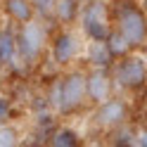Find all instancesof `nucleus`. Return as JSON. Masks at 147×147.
<instances>
[{"mask_svg": "<svg viewBox=\"0 0 147 147\" xmlns=\"http://www.w3.org/2000/svg\"><path fill=\"white\" fill-rule=\"evenodd\" d=\"M45 100H48L50 109L59 116L76 114L88 100L86 97V71H81V69L64 71L45 90Z\"/></svg>", "mask_w": 147, "mask_h": 147, "instance_id": "obj_1", "label": "nucleus"}, {"mask_svg": "<svg viewBox=\"0 0 147 147\" xmlns=\"http://www.w3.org/2000/svg\"><path fill=\"white\" fill-rule=\"evenodd\" d=\"M48 48H50V31L43 19H33L29 24L17 26V52H19L22 69L38 67Z\"/></svg>", "mask_w": 147, "mask_h": 147, "instance_id": "obj_2", "label": "nucleus"}, {"mask_svg": "<svg viewBox=\"0 0 147 147\" xmlns=\"http://www.w3.org/2000/svg\"><path fill=\"white\" fill-rule=\"evenodd\" d=\"M116 31L126 38V43L133 48L147 45V17L140 7L131 3H121L116 10Z\"/></svg>", "mask_w": 147, "mask_h": 147, "instance_id": "obj_3", "label": "nucleus"}, {"mask_svg": "<svg viewBox=\"0 0 147 147\" xmlns=\"http://www.w3.org/2000/svg\"><path fill=\"white\" fill-rule=\"evenodd\" d=\"M81 29L90 40H107L112 33V24H109V10L105 0H88L81 7Z\"/></svg>", "mask_w": 147, "mask_h": 147, "instance_id": "obj_4", "label": "nucleus"}, {"mask_svg": "<svg viewBox=\"0 0 147 147\" xmlns=\"http://www.w3.org/2000/svg\"><path fill=\"white\" fill-rule=\"evenodd\" d=\"M112 78H114V86L123 90H140L147 83V64L138 55H128L114 64Z\"/></svg>", "mask_w": 147, "mask_h": 147, "instance_id": "obj_5", "label": "nucleus"}, {"mask_svg": "<svg viewBox=\"0 0 147 147\" xmlns=\"http://www.w3.org/2000/svg\"><path fill=\"white\" fill-rule=\"evenodd\" d=\"M50 59L55 67H69V64L78 57V50H81V43L76 38V33L69 31V29H59L57 33L50 36Z\"/></svg>", "mask_w": 147, "mask_h": 147, "instance_id": "obj_6", "label": "nucleus"}, {"mask_svg": "<svg viewBox=\"0 0 147 147\" xmlns=\"http://www.w3.org/2000/svg\"><path fill=\"white\" fill-rule=\"evenodd\" d=\"M86 97L95 107L114 97V78L109 69H93L90 74H86Z\"/></svg>", "mask_w": 147, "mask_h": 147, "instance_id": "obj_7", "label": "nucleus"}, {"mask_svg": "<svg viewBox=\"0 0 147 147\" xmlns=\"http://www.w3.org/2000/svg\"><path fill=\"white\" fill-rule=\"evenodd\" d=\"M126 119H128V105L121 97H109L93 114V121L100 128H119L126 123Z\"/></svg>", "mask_w": 147, "mask_h": 147, "instance_id": "obj_8", "label": "nucleus"}, {"mask_svg": "<svg viewBox=\"0 0 147 147\" xmlns=\"http://www.w3.org/2000/svg\"><path fill=\"white\" fill-rule=\"evenodd\" d=\"M0 67L14 74L22 71L19 52H17V26L12 22L0 26Z\"/></svg>", "mask_w": 147, "mask_h": 147, "instance_id": "obj_9", "label": "nucleus"}, {"mask_svg": "<svg viewBox=\"0 0 147 147\" xmlns=\"http://www.w3.org/2000/svg\"><path fill=\"white\" fill-rule=\"evenodd\" d=\"M0 10L7 17V22H12L14 26H22V24H29L36 17V10L29 0H0Z\"/></svg>", "mask_w": 147, "mask_h": 147, "instance_id": "obj_10", "label": "nucleus"}, {"mask_svg": "<svg viewBox=\"0 0 147 147\" xmlns=\"http://www.w3.org/2000/svg\"><path fill=\"white\" fill-rule=\"evenodd\" d=\"M86 59L93 69H112L114 67V57L105 40H90L86 48Z\"/></svg>", "mask_w": 147, "mask_h": 147, "instance_id": "obj_11", "label": "nucleus"}, {"mask_svg": "<svg viewBox=\"0 0 147 147\" xmlns=\"http://www.w3.org/2000/svg\"><path fill=\"white\" fill-rule=\"evenodd\" d=\"M83 140L71 126H55L45 138V147H81Z\"/></svg>", "mask_w": 147, "mask_h": 147, "instance_id": "obj_12", "label": "nucleus"}, {"mask_svg": "<svg viewBox=\"0 0 147 147\" xmlns=\"http://www.w3.org/2000/svg\"><path fill=\"white\" fill-rule=\"evenodd\" d=\"M81 7H83L81 0H57V5H55V22H59L62 26L74 24L81 17Z\"/></svg>", "mask_w": 147, "mask_h": 147, "instance_id": "obj_13", "label": "nucleus"}, {"mask_svg": "<svg viewBox=\"0 0 147 147\" xmlns=\"http://www.w3.org/2000/svg\"><path fill=\"white\" fill-rule=\"evenodd\" d=\"M105 43H107V48H109V52H112L114 59H123V57H128V52H131V45L126 43V38L116 29H112V33L107 36Z\"/></svg>", "mask_w": 147, "mask_h": 147, "instance_id": "obj_14", "label": "nucleus"}, {"mask_svg": "<svg viewBox=\"0 0 147 147\" xmlns=\"http://www.w3.org/2000/svg\"><path fill=\"white\" fill-rule=\"evenodd\" d=\"M0 147H22V131L14 121L0 126Z\"/></svg>", "mask_w": 147, "mask_h": 147, "instance_id": "obj_15", "label": "nucleus"}, {"mask_svg": "<svg viewBox=\"0 0 147 147\" xmlns=\"http://www.w3.org/2000/svg\"><path fill=\"white\" fill-rule=\"evenodd\" d=\"M36 10V17L38 19H55V5H57V0H29Z\"/></svg>", "mask_w": 147, "mask_h": 147, "instance_id": "obj_16", "label": "nucleus"}, {"mask_svg": "<svg viewBox=\"0 0 147 147\" xmlns=\"http://www.w3.org/2000/svg\"><path fill=\"white\" fill-rule=\"evenodd\" d=\"M12 116H14V100L3 93L0 95V126L12 123Z\"/></svg>", "mask_w": 147, "mask_h": 147, "instance_id": "obj_17", "label": "nucleus"}, {"mask_svg": "<svg viewBox=\"0 0 147 147\" xmlns=\"http://www.w3.org/2000/svg\"><path fill=\"white\" fill-rule=\"evenodd\" d=\"M135 147H147V131H142L135 138Z\"/></svg>", "mask_w": 147, "mask_h": 147, "instance_id": "obj_18", "label": "nucleus"}, {"mask_svg": "<svg viewBox=\"0 0 147 147\" xmlns=\"http://www.w3.org/2000/svg\"><path fill=\"white\" fill-rule=\"evenodd\" d=\"M3 86H5V76H3V67H0V95H3Z\"/></svg>", "mask_w": 147, "mask_h": 147, "instance_id": "obj_19", "label": "nucleus"}, {"mask_svg": "<svg viewBox=\"0 0 147 147\" xmlns=\"http://www.w3.org/2000/svg\"><path fill=\"white\" fill-rule=\"evenodd\" d=\"M140 10H142V14L147 17V0H142V5H140Z\"/></svg>", "mask_w": 147, "mask_h": 147, "instance_id": "obj_20", "label": "nucleus"}, {"mask_svg": "<svg viewBox=\"0 0 147 147\" xmlns=\"http://www.w3.org/2000/svg\"><path fill=\"white\" fill-rule=\"evenodd\" d=\"M81 3H83V5H86V3H88V0H81Z\"/></svg>", "mask_w": 147, "mask_h": 147, "instance_id": "obj_21", "label": "nucleus"}]
</instances>
